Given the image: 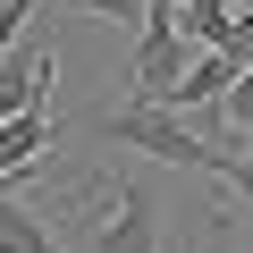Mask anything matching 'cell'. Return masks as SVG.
Returning a JSON list of instances; mask_svg holds the SVG:
<instances>
[{
    "label": "cell",
    "mask_w": 253,
    "mask_h": 253,
    "mask_svg": "<svg viewBox=\"0 0 253 253\" xmlns=\"http://www.w3.org/2000/svg\"><path fill=\"white\" fill-rule=\"evenodd\" d=\"M219 110H228V126H236V135H245V126H253V76H236V93H228Z\"/></svg>",
    "instance_id": "cell-11"
},
{
    "label": "cell",
    "mask_w": 253,
    "mask_h": 253,
    "mask_svg": "<svg viewBox=\"0 0 253 253\" xmlns=\"http://www.w3.org/2000/svg\"><path fill=\"white\" fill-rule=\"evenodd\" d=\"M101 135H110L118 152L177 161V169H211V161H219L194 126H186V110H169V101H126V110H110V118H101Z\"/></svg>",
    "instance_id": "cell-2"
},
{
    "label": "cell",
    "mask_w": 253,
    "mask_h": 253,
    "mask_svg": "<svg viewBox=\"0 0 253 253\" xmlns=\"http://www.w3.org/2000/svg\"><path fill=\"white\" fill-rule=\"evenodd\" d=\"M59 219H68V245L76 253H161V203H152L144 177L101 169V177L68 186Z\"/></svg>",
    "instance_id": "cell-1"
},
{
    "label": "cell",
    "mask_w": 253,
    "mask_h": 253,
    "mask_svg": "<svg viewBox=\"0 0 253 253\" xmlns=\"http://www.w3.org/2000/svg\"><path fill=\"white\" fill-rule=\"evenodd\" d=\"M51 76H59L51 42H9V51H0V118L42 110V101H51Z\"/></svg>",
    "instance_id": "cell-4"
},
{
    "label": "cell",
    "mask_w": 253,
    "mask_h": 253,
    "mask_svg": "<svg viewBox=\"0 0 253 253\" xmlns=\"http://www.w3.org/2000/svg\"><path fill=\"white\" fill-rule=\"evenodd\" d=\"M177 34H186L194 51H219V42L236 34V9H228V0H186V9H177Z\"/></svg>",
    "instance_id": "cell-8"
},
{
    "label": "cell",
    "mask_w": 253,
    "mask_h": 253,
    "mask_svg": "<svg viewBox=\"0 0 253 253\" xmlns=\"http://www.w3.org/2000/svg\"><path fill=\"white\" fill-rule=\"evenodd\" d=\"M245 152H253V126H245Z\"/></svg>",
    "instance_id": "cell-12"
},
{
    "label": "cell",
    "mask_w": 253,
    "mask_h": 253,
    "mask_svg": "<svg viewBox=\"0 0 253 253\" xmlns=\"http://www.w3.org/2000/svg\"><path fill=\"white\" fill-rule=\"evenodd\" d=\"M211 169L228 177V194H236V203H253V152H219Z\"/></svg>",
    "instance_id": "cell-9"
},
{
    "label": "cell",
    "mask_w": 253,
    "mask_h": 253,
    "mask_svg": "<svg viewBox=\"0 0 253 253\" xmlns=\"http://www.w3.org/2000/svg\"><path fill=\"white\" fill-rule=\"evenodd\" d=\"M51 144H59V118H51V101H42V110H17V118H0V186L34 177Z\"/></svg>",
    "instance_id": "cell-5"
},
{
    "label": "cell",
    "mask_w": 253,
    "mask_h": 253,
    "mask_svg": "<svg viewBox=\"0 0 253 253\" xmlns=\"http://www.w3.org/2000/svg\"><path fill=\"white\" fill-rule=\"evenodd\" d=\"M236 76H245V59H236L228 42H219V51H194V59H186V84H177L169 110H211V101L236 93Z\"/></svg>",
    "instance_id": "cell-6"
},
{
    "label": "cell",
    "mask_w": 253,
    "mask_h": 253,
    "mask_svg": "<svg viewBox=\"0 0 253 253\" xmlns=\"http://www.w3.org/2000/svg\"><path fill=\"white\" fill-rule=\"evenodd\" d=\"M186 34H177V0H152V17L135 34V101H177L186 84Z\"/></svg>",
    "instance_id": "cell-3"
},
{
    "label": "cell",
    "mask_w": 253,
    "mask_h": 253,
    "mask_svg": "<svg viewBox=\"0 0 253 253\" xmlns=\"http://www.w3.org/2000/svg\"><path fill=\"white\" fill-rule=\"evenodd\" d=\"M0 253H59L51 219L34 203H17V186H0Z\"/></svg>",
    "instance_id": "cell-7"
},
{
    "label": "cell",
    "mask_w": 253,
    "mask_h": 253,
    "mask_svg": "<svg viewBox=\"0 0 253 253\" xmlns=\"http://www.w3.org/2000/svg\"><path fill=\"white\" fill-rule=\"evenodd\" d=\"M177 9H186V0H177Z\"/></svg>",
    "instance_id": "cell-13"
},
{
    "label": "cell",
    "mask_w": 253,
    "mask_h": 253,
    "mask_svg": "<svg viewBox=\"0 0 253 253\" xmlns=\"http://www.w3.org/2000/svg\"><path fill=\"white\" fill-rule=\"evenodd\" d=\"M84 17H110V26L126 17V26H144V17H152V0H84Z\"/></svg>",
    "instance_id": "cell-10"
}]
</instances>
